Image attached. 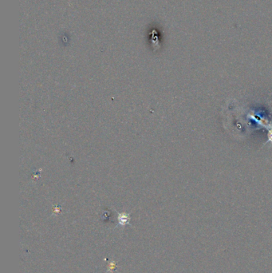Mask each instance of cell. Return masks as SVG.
Instances as JSON below:
<instances>
[{"label": "cell", "instance_id": "6da1fadb", "mask_svg": "<svg viewBox=\"0 0 272 273\" xmlns=\"http://www.w3.org/2000/svg\"><path fill=\"white\" fill-rule=\"evenodd\" d=\"M118 224L121 226H125L126 224H129V221H130V216L129 214L126 213H118Z\"/></svg>", "mask_w": 272, "mask_h": 273}, {"label": "cell", "instance_id": "7a4b0ae2", "mask_svg": "<svg viewBox=\"0 0 272 273\" xmlns=\"http://www.w3.org/2000/svg\"><path fill=\"white\" fill-rule=\"evenodd\" d=\"M117 264L115 261H110L108 264V271H114L116 269Z\"/></svg>", "mask_w": 272, "mask_h": 273}]
</instances>
